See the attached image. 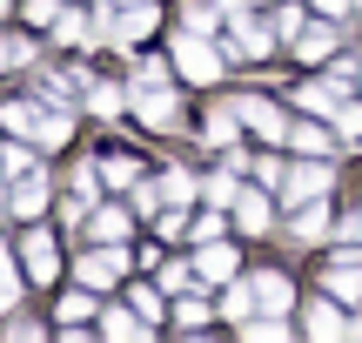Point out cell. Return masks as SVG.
Masks as SVG:
<instances>
[{"label":"cell","instance_id":"1","mask_svg":"<svg viewBox=\"0 0 362 343\" xmlns=\"http://www.w3.org/2000/svg\"><path fill=\"white\" fill-rule=\"evenodd\" d=\"M134 115L148 121V128H161V121H175V94H168V74L155 67H134Z\"/></svg>","mask_w":362,"mask_h":343},{"label":"cell","instance_id":"2","mask_svg":"<svg viewBox=\"0 0 362 343\" xmlns=\"http://www.w3.org/2000/svg\"><path fill=\"white\" fill-rule=\"evenodd\" d=\"M0 121L13 135H27V142H40V148H67V115H40V108L13 101V108H0Z\"/></svg>","mask_w":362,"mask_h":343},{"label":"cell","instance_id":"3","mask_svg":"<svg viewBox=\"0 0 362 343\" xmlns=\"http://www.w3.org/2000/svg\"><path fill=\"white\" fill-rule=\"evenodd\" d=\"M175 61H181V74H188V81H202V88H208V81L221 74V54L208 47V40L194 34V27H188V34H181V40H175Z\"/></svg>","mask_w":362,"mask_h":343},{"label":"cell","instance_id":"4","mask_svg":"<svg viewBox=\"0 0 362 343\" xmlns=\"http://www.w3.org/2000/svg\"><path fill=\"white\" fill-rule=\"evenodd\" d=\"M121 276H128L121 242H94V249L81 256V283H94V290H101V283H121Z\"/></svg>","mask_w":362,"mask_h":343},{"label":"cell","instance_id":"5","mask_svg":"<svg viewBox=\"0 0 362 343\" xmlns=\"http://www.w3.org/2000/svg\"><path fill=\"white\" fill-rule=\"evenodd\" d=\"M21 256H27V276H34V283H54V276H61V249H54L47 229H27Z\"/></svg>","mask_w":362,"mask_h":343},{"label":"cell","instance_id":"6","mask_svg":"<svg viewBox=\"0 0 362 343\" xmlns=\"http://www.w3.org/2000/svg\"><path fill=\"white\" fill-rule=\"evenodd\" d=\"M248 296H255V310H269V317H275V310H288V296H296V290H288L282 269H262V276H248Z\"/></svg>","mask_w":362,"mask_h":343},{"label":"cell","instance_id":"7","mask_svg":"<svg viewBox=\"0 0 362 343\" xmlns=\"http://www.w3.org/2000/svg\"><path fill=\"white\" fill-rule=\"evenodd\" d=\"M235 115H242L248 128L262 135V142H282V135H288V128H282V115H275V108L262 101V94H248V101H235Z\"/></svg>","mask_w":362,"mask_h":343},{"label":"cell","instance_id":"8","mask_svg":"<svg viewBox=\"0 0 362 343\" xmlns=\"http://www.w3.org/2000/svg\"><path fill=\"white\" fill-rule=\"evenodd\" d=\"M342 88H349V81L329 74V81H309V88H296V101L309 108V115H336V108H342Z\"/></svg>","mask_w":362,"mask_h":343},{"label":"cell","instance_id":"9","mask_svg":"<svg viewBox=\"0 0 362 343\" xmlns=\"http://www.w3.org/2000/svg\"><path fill=\"white\" fill-rule=\"evenodd\" d=\"M269 196H262V189H248V196H235V223H242V236H262V229H269Z\"/></svg>","mask_w":362,"mask_h":343},{"label":"cell","instance_id":"10","mask_svg":"<svg viewBox=\"0 0 362 343\" xmlns=\"http://www.w3.org/2000/svg\"><path fill=\"white\" fill-rule=\"evenodd\" d=\"M322 189H329V169H322V162H315V169H288V175H282V196H288V202H309V196H322Z\"/></svg>","mask_w":362,"mask_h":343},{"label":"cell","instance_id":"11","mask_svg":"<svg viewBox=\"0 0 362 343\" xmlns=\"http://www.w3.org/2000/svg\"><path fill=\"white\" fill-rule=\"evenodd\" d=\"M194 276H215V283H221V276H235V249H228L221 236H215V242H202V256H194Z\"/></svg>","mask_w":362,"mask_h":343},{"label":"cell","instance_id":"12","mask_svg":"<svg viewBox=\"0 0 362 343\" xmlns=\"http://www.w3.org/2000/svg\"><path fill=\"white\" fill-rule=\"evenodd\" d=\"M148 27H155V13H148V0H134V7H128V13H121V21H115V27H101V34H107V40H141V34H148Z\"/></svg>","mask_w":362,"mask_h":343},{"label":"cell","instance_id":"13","mask_svg":"<svg viewBox=\"0 0 362 343\" xmlns=\"http://www.w3.org/2000/svg\"><path fill=\"white\" fill-rule=\"evenodd\" d=\"M296 54H302V61H329V54H336V27H302Z\"/></svg>","mask_w":362,"mask_h":343},{"label":"cell","instance_id":"14","mask_svg":"<svg viewBox=\"0 0 362 343\" xmlns=\"http://www.w3.org/2000/svg\"><path fill=\"white\" fill-rule=\"evenodd\" d=\"M329 296H336V303H356V296H362V269L336 263V269H329Z\"/></svg>","mask_w":362,"mask_h":343},{"label":"cell","instance_id":"15","mask_svg":"<svg viewBox=\"0 0 362 343\" xmlns=\"http://www.w3.org/2000/svg\"><path fill=\"white\" fill-rule=\"evenodd\" d=\"M288 142H296L302 155H329V148H336V135H329V128H315V121H302V128H288Z\"/></svg>","mask_w":362,"mask_h":343},{"label":"cell","instance_id":"16","mask_svg":"<svg viewBox=\"0 0 362 343\" xmlns=\"http://www.w3.org/2000/svg\"><path fill=\"white\" fill-rule=\"evenodd\" d=\"M322 229H329V202L315 196V209H302V215H296V242H315Z\"/></svg>","mask_w":362,"mask_h":343},{"label":"cell","instance_id":"17","mask_svg":"<svg viewBox=\"0 0 362 343\" xmlns=\"http://www.w3.org/2000/svg\"><path fill=\"white\" fill-rule=\"evenodd\" d=\"M302 330H309V337H336V330H342L336 303H309V317H302Z\"/></svg>","mask_w":362,"mask_h":343},{"label":"cell","instance_id":"18","mask_svg":"<svg viewBox=\"0 0 362 343\" xmlns=\"http://www.w3.org/2000/svg\"><path fill=\"white\" fill-rule=\"evenodd\" d=\"M47 209V182H21L13 189V215H40Z\"/></svg>","mask_w":362,"mask_h":343},{"label":"cell","instance_id":"19","mask_svg":"<svg viewBox=\"0 0 362 343\" xmlns=\"http://www.w3.org/2000/svg\"><path fill=\"white\" fill-rule=\"evenodd\" d=\"M88 236H94V242H121V236H128V215H121V209H101Z\"/></svg>","mask_w":362,"mask_h":343},{"label":"cell","instance_id":"20","mask_svg":"<svg viewBox=\"0 0 362 343\" xmlns=\"http://www.w3.org/2000/svg\"><path fill=\"white\" fill-rule=\"evenodd\" d=\"M13 303H21V276H13V263L0 256V317H7Z\"/></svg>","mask_w":362,"mask_h":343},{"label":"cell","instance_id":"21","mask_svg":"<svg viewBox=\"0 0 362 343\" xmlns=\"http://www.w3.org/2000/svg\"><path fill=\"white\" fill-rule=\"evenodd\" d=\"M235 121H242V115H235V108H221V115H208V128H202V135H208V142L221 148V142L235 135Z\"/></svg>","mask_w":362,"mask_h":343},{"label":"cell","instance_id":"22","mask_svg":"<svg viewBox=\"0 0 362 343\" xmlns=\"http://www.w3.org/2000/svg\"><path fill=\"white\" fill-rule=\"evenodd\" d=\"M329 121H336V135H349V142H362V108H349V101H342V108H336Z\"/></svg>","mask_w":362,"mask_h":343},{"label":"cell","instance_id":"23","mask_svg":"<svg viewBox=\"0 0 362 343\" xmlns=\"http://www.w3.org/2000/svg\"><path fill=\"white\" fill-rule=\"evenodd\" d=\"M155 189H161V202H188V196H194V182H188V175H161Z\"/></svg>","mask_w":362,"mask_h":343},{"label":"cell","instance_id":"24","mask_svg":"<svg viewBox=\"0 0 362 343\" xmlns=\"http://www.w3.org/2000/svg\"><path fill=\"white\" fill-rule=\"evenodd\" d=\"M188 27H194V34H215V27H221V13H215V7H202V0H194V7H188Z\"/></svg>","mask_w":362,"mask_h":343},{"label":"cell","instance_id":"25","mask_svg":"<svg viewBox=\"0 0 362 343\" xmlns=\"http://www.w3.org/2000/svg\"><path fill=\"white\" fill-rule=\"evenodd\" d=\"M242 337H248V343H282L288 330H282V323H275V317H269V323H248V330H242Z\"/></svg>","mask_w":362,"mask_h":343},{"label":"cell","instance_id":"26","mask_svg":"<svg viewBox=\"0 0 362 343\" xmlns=\"http://www.w3.org/2000/svg\"><path fill=\"white\" fill-rule=\"evenodd\" d=\"M221 310H228V317H248V310H255V296H248V283H242V290H228V296H221Z\"/></svg>","mask_w":362,"mask_h":343},{"label":"cell","instance_id":"27","mask_svg":"<svg viewBox=\"0 0 362 343\" xmlns=\"http://www.w3.org/2000/svg\"><path fill=\"white\" fill-rule=\"evenodd\" d=\"M275 34L296 40V34H302V7H282V13H275Z\"/></svg>","mask_w":362,"mask_h":343},{"label":"cell","instance_id":"28","mask_svg":"<svg viewBox=\"0 0 362 343\" xmlns=\"http://www.w3.org/2000/svg\"><path fill=\"white\" fill-rule=\"evenodd\" d=\"M188 283H194L188 263H168V269H161V290H188Z\"/></svg>","mask_w":362,"mask_h":343},{"label":"cell","instance_id":"29","mask_svg":"<svg viewBox=\"0 0 362 343\" xmlns=\"http://www.w3.org/2000/svg\"><path fill=\"white\" fill-rule=\"evenodd\" d=\"M27 21H40V27H54V21H61V7H54V0H27Z\"/></svg>","mask_w":362,"mask_h":343},{"label":"cell","instance_id":"30","mask_svg":"<svg viewBox=\"0 0 362 343\" xmlns=\"http://www.w3.org/2000/svg\"><path fill=\"white\" fill-rule=\"evenodd\" d=\"M121 101H128V94H121V88H94V108H101V115H115Z\"/></svg>","mask_w":362,"mask_h":343},{"label":"cell","instance_id":"31","mask_svg":"<svg viewBox=\"0 0 362 343\" xmlns=\"http://www.w3.org/2000/svg\"><path fill=\"white\" fill-rule=\"evenodd\" d=\"M208 202H235V182H228V175H208Z\"/></svg>","mask_w":362,"mask_h":343},{"label":"cell","instance_id":"32","mask_svg":"<svg viewBox=\"0 0 362 343\" xmlns=\"http://www.w3.org/2000/svg\"><path fill=\"white\" fill-rule=\"evenodd\" d=\"M342 236H349V242H362V209L349 215V229H342Z\"/></svg>","mask_w":362,"mask_h":343},{"label":"cell","instance_id":"33","mask_svg":"<svg viewBox=\"0 0 362 343\" xmlns=\"http://www.w3.org/2000/svg\"><path fill=\"white\" fill-rule=\"evenodd\" d=\"M315 7H322V13H342V7H349V0H315Z\"/></svg>","mask_w":362,"mask_h":343},{"label":"cell","instance_id":"34","mask_svg":"<svg viewBox=\"0 0 362 343\" xmlns=\"http://www.w3.org/2000/svg\"><path fill=\"white\" fill-rule=\"evenodd\" d=\"M7 61H13V47H0V67H7Z\"/></svg>","mask_w":362,"mask_h":343},{"label":"cell","instance_id":"35","mask_svg":"<svg viewBox=\"0 0 362 343\" xmlns=\"http://www.w3.org/2000/svg\"><path fill=\"white\" fill-rule=\"evenodd\" d=\"M0 13H7V0H0Z\"/></svg>","mask_w":362,"mask_h":343},{"label":"cell","instance_id":"36","mask_svg":"<svg viewBox=\"0 0 362 343\" xmlns=\"http://www.w3.org/2000/svg\"><path fill=\"white\" fill-rule=\"evenodd\" d=\"M356 7H362V0H356Z\"/></svg>","mask_w":362,"mask_h":343}]
</instances>
